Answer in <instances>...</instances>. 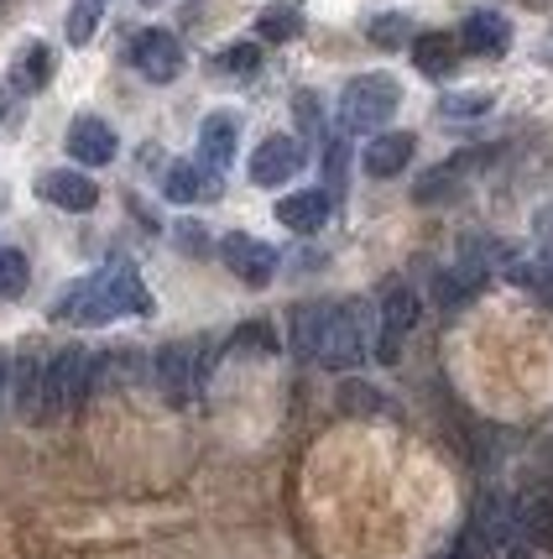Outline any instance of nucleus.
<instances>
[{"label": "nucleus", "instance_id": "9d476101", "mask_svg": "<svg viewBox=\"0 0 553 559\" xmlns=\"http://www.w3.org/2000/svg\"><path fill=\"white\" fill-rule=\"evenodd\" d=\"M37 194L48 199L52 210H69V215H84V210H95L99 204V189L95 178H84L79 168H52L37 178Z\"/></svg>", "mask_w": 553, "mask_h": 559}, {"label": "nucleus", "instance_id": "4468645a", "mask_svg": "<svg viewBox=\"0 0 553 559\" xmlns=\"http://www.w3.org/2000/svg\"><path fill=\"white\" fill-rule=\"evenodd\" d=\"M412 152H418V136L412 131H386V136H376V142L365 146V173L371 178H397V173L412 163Z\"/></svg>", "mask_w": 553, "mask_h": 559}, {"label": "nucleus", "instance_id": "5701e85b", "mask_svg": "<svg viewBox=\"0 0 553 559\" xmlns=\"http://www.w3.org/2000/svg\"><path fill=\"white\" fill-rule=\"evenodd\" d=\"M16 414H22V418H43V361H22V366H16Z\"/></svg>", "mask_w": 553, "mask_h": 559}, {"label": "nucleus", "instance_id": "bb28decb", "mask_svg": "<svg viewBox=\"0 0 553 559\" xmlns=\"http://www.w3.org/2000/svg\"><path fill=\"white\" fill-rule=\"evenodd\" d=\"M449 194H459V163L429 173V178L412 189V199H418V204H433V199H449Z\"/></svg>", "mask_w": 553, "mask_h": 559}, {"label": "nucleus", "instance_id": "f03ea898", "mask_svg": "<svg viewBox=\"0 0 553 559\" xmlns=\"http://www.w3.org/2000/svg\"><path fill=\"white\" fill-rule=\"evenodd\" d=\"M95 388V356L84 345H69L58 350L52 361H43V418L73 414Z\"/></svg>", "mask_w": 553, "mask_h": 559}, {"label": "nucleus", "instance_id": "393cba45", "mask_svg": "<svg viewBox=\"0 0 553 559\" xmlns=\"http://www.w3.org/2000/svg\"><path fill=\"white\" fill-rule=\"evenodd\" d=\"M26 277H32V267H26V251H16V246H0V298H22Z\"/></svg>", "mask_w": 553, "mask_h": 559}, {"label": "nucleus", "instance_id": "f8f14e48", "mask_svg": "<svg viewBox=\"0 0 553 559\" xmlns=\"http://www.w3.org/2000/svg\"><path fill=\"white\" fill-rule=\"evenodd\" d=\"M116 131L99 121V116H79V121L69 126V157L79 163V168H105L110 157H116Z\"/></svg>", "mask_w": 553, "mask_h": 559}, {"label": "nucleus", "instance_id": "412c9836", "mask_svg": "<svg viewBox=\"0 0 553 559\" xmlns=\"http://www.w3.org/2000/svg\"><path fill=\"white\" fill-rule=\"evenodd\" d=\"M318 324H324V304H298V309H292V319H288V345L303 356V361H313Z\"/></svg>", "mask_w": 553, "mask_h": 559}, {"label": "nucleus", "instance_id": "c9c22d12", "mask_svg": "<svg viewBox=\"0 0 553 559\" xmlns=\"http://www.w3.org/2000/svg\"><path fill=\"white\" fill-rule=\"evenodd\" d=\"M178 241H183V246H204V230H199V225H183V230H178Z\"/></svg>", "mask_w": 553, "mask_h": 559}, {"label": "nucleus", "instance_id": "ddd939ff", "mask_svg": "<svg viewBox=\"0 0 553 559\" xmlns=\"http://www.w3.org/2000/svg\"><path fill=\"white\" fill-rule=\"evenodd\" d=\"M459 43H465V52H476V58H506L512 22H506L502 11H470L465 26H459Z\"/></svg>", "mask_w": 553, "mask_h": 559}, {"label": "nucleus", "instance_id": "f257e3e1", "mask_svg": "<svg viewBox=\"0 0 553 559\" xmlns=\"http://www.w3.org/2000/svg\"><path fill=\"white\" fill-rule=\"evenodd\" d=\"M146 309H152V298H146V283L136 277V267H131V262H110V267H99L95 277L73 283L69 298H63L52 314L69 319V324H110V319L146 314Z\"/></svg>", "mask_w": 553, "mask_h": 559}, {"label": "nucleus", "instance_id": "dca6fc26", "mask_svg": "<svg viewBox=\"0 0 553 559\" xmlns=\"http://www.w3.org/2000/svg\"><path fill=\"white\" fill-rule=\"evenodd\" d=\"M496 262H502V241H491V236H459V257L449 272H455L465 288H481Z\"/></svg>", "mask_w": 553, "mask_h": 559}, {"label": "nucleus", "instance_id": "423d86ee", "mask_svg": "<svg viewBox=\"0 0 553 559\" xmlns=\"http://www.w3.org/2000/svg\"><path fill=\"white\" fill-rule=\"evenodd\" d=\"M131 63L152 84H172L183 73V43L172 32H163V26H146V32L131 37Z\"/></svg>", "mask_w": 553, "mask_h": 559}, {"label": "nucleus", "instance_id": "c85d7f7f", "mask_svg": "<svg viewBox=\"0 0 553 559\" xmlns=\"http://www.w3.org/2000/svg\"><path fill=\"white\" fill-rule=\"evenodd\" d=\"M491 110V95H444L438 99V116L444 121H476Z\"/></svg>", "mask_w": 553, "mask_h": 559}, {"label": "nucleus", "instance_id": "2f4dec72", "mask_svg": "<svg viewBox=\"0 0 553 559\" xmlns=\"http://www.w3.org/2000/svg\"><path fill=\"white\" fill-rule=\"evenodd\" d=\"M236 350H277V335L266 324H245L241 335H236Z\"/></svg>", "mask_w": 553, "mask_h": 559}, {"label": "nucleus", "instance_id": "2eb2a0df", "mask_svg": "<svg viewBox=\"0 0 553 559\" xmlns=\"http://www.w3.org/2000/svg\"><path fill=\"white\" fill-rule=\"evenodd\" d=\"M329 204H335V199L324 194V189H303V194H288L277 204V219H282L288 230H298V236H313V230L329 225Z\"/></svg>", "mask_w": 553, "mask_h": 559}, {"label": "nucleus", "instance_id": "f704fd0d", "mask_svg": "<svg viewBox=\"0 0 553 559\" xmlns=\"http://www.w3.org/2000/svg\"><path fill=\"white\" fill-rule=\"evenodd\" d=\"M449 559H485V555H481V544H476V538H465V544H459Z\"/></svg>", "mask_w": 553, "mask_h": 559}, {"label": "nucleus", "instance_id": "7c9ffc66", "mask_svg": "<svg viewBox=\"0 0 553 559\" xmlns=\"http://www.w3.org/2000/svg\"><path fill=\"white\" fill-rule=\"evenodd\" d=\"M345 168H350V152H345V142H329V152H324V178H329V189H324V194H329V199L345 189Z\"/></svg>", "mask_w": 553, "mask_h": 559}, {"label": "nucleus", "instance_id": "aec40b11", "mask_svg": "<svg viewBox=\"0 0 553 559\" xmlns=\"http://www.w3.org/2000/svg\"><path fill=\"white\" fill-rule=\"evenodd\" d=\"M48 79H52V48L48 43H26V48L16 52V63H11V90L32 95V90H43Z\"/></svg>", "mask_w": 553, "mask_h": 559}, {"label": "nucleus", "instance_id": "20e7f679", "mask_svg": "<svg viewBox=\"0 0 553 559\" xmlns=\"http://www.w3.org/2000/svg\"><path fill=\"white\" fill-rule=\"evenodd\" d=\"M402 105V84L392 73H361L345 84L339 95V126L345 131H371V126H386Z\"/></svg>", "mask_w": 553, "mask_h": 559}, {"label": "nucleus", "instance_id": "b1692460", "mask_svg": "<svg viewBox=\"0 0 553 559\" xmlns=\"http://www.w3.org/2000/svg\"><path fill=\"white\" fill-rule=\"evenodd\" d=\"M339 408H345V414H361V418L392 414V403H386L376 388H365V382H345V388H339Z\"/></svg>", "mask_w": 553, "mask_h": 559}, {"label": "nucleus", "instance_id": "6e6552de", "mask_svg": "<svg viewBox=\"0 0 553 559\" xmlns=\"http://www.w3.org/2000/svg\"><path fill=\"white\" fill-rule=\"evenodd\" d=\"M298 168H303V142H298V136H266V142L251 152V183H262V189L288 183Z\"/></svg>", "mask_w": 553, "mask_h": 559}, {"label": "nucleus", "instance_id": "72a5a7b5", "mask_svg": "<svg viewBox=\"0 0 553 559\" xmlns=\"http://www.w3.org/2000/svg\"><path fill=\"white\" fill-rule=\"evenodd\" d=\"M538 236H543V246L553 251V204L543 210V215H538Z\"/></svg>", "mask_w": 553, "mask_h": 559}, {"label": "nucleus", "instance_id": "473e14b6", "mask_svg": "<svg viewBox=\"0 0 553 559\" xmlns=\"http://www.w3.org/2000/svg\"><path fill=\"white\" fill-rule=\"evenodd\" d=\"M298 121H303V131H309V136H318V126H324V116H318V105H313V95H298Z\"/></svg>", "mask_w": 553, "mask_h": 559}, {"label": "nucleus", "instance_id": "a211bd4d", "mask_svg": "<svg viewBox=\"0 0 553 559\" xmlns=\"http://www.w3.org/2000/svg\"><path fill=\"white\" fill-rule=\"evenodd\" d=\"M512 523H517L522 544H538L553 555V497H522L512 508Z\"/></svg>", "mask_w": 553, "mask_h": 559}, {"label": "nucleus", "instance_id": "9b49d317", "mask_svg": "<svg viewBox=\"0 0 553 559\" xmlns=\"http://www.w3.org/2000/svg\"><path fill=\"white\" fill-rule=\"evenodd\" d=\"M236 146H241V121L230 116V110H215V116H204L199 126V168H230L236 163Z\"/></svg>", "mask_w": 553, "mask_h": 559}, {"label": "nucleus", "instance_id": "e433bc0d", "mask_svg": "<svg viewBox=\"0 0 553 559\" xmlns=\"http://www.w3.org/2000/svg\"><path fill=\"white\" fill-rule=\"evenodd\" d=\"M5 371H11V366H5V356H0V388H5Z\"/></svg>", "mask_w": 553, "mask_h": 559}, {"label": "nucleus", "instance_id": "4be33fe9", "mask_svg": "<svg viewBox=\"0 0 553 559\" xmlns=\"http://www.w3.org/2000/svg\"><path fill=\"white\" fill-rule=\"evenodd\" d=\"M298 32H303V11L298 5H266L256 16V37L262 43H292Z\"/></svg>", "mask_w": 553, "mask_h": 559}, {"label": "nucleus", "instance_id": "c756f323", "mask_svg": "<svg viewBox=\"0 0 553 559\" xmlns=\"http://www.w3.org/2000/svg\"><path fill=\"white\" fill-rule=\"evenodd\" d=\"M219 69L225 73H256L262 69V48H256V43H236V48L219 52Z\"/></svg>", "mask_w": 553, "mask_h": 559}, {"label": "nucleus", "instance_id": "f3484780", "mask_svg": "<svg viewBox=\"0 0 553 559\" xmlns=\"http://www.w3.org/2000/svg\"><path fill=\"white\" fill-rule=\"evenodd\" d=\"M163 194L172 204H204V199L219 194V173L199 168V163H172L168 178H163Z\"/></svg>", "mask_w": 553, "mask_h": 559}, {"label": "nucleus", "instance_id": "cd10ccee", "mask_svg": "<svg viewBox=\"0 0 553 559\" xmlns=\"http://www.w3.org/2000/svg\"><path fill=\"white\" fill-rule=\"evenodd\" d=\"M95 26H99V0H73V11H69V43L73 48H84V43L95 37Z\"/></svg>", "mask_w": 553, "mask_h": 559}, {"label": "nucleus", "instance_id": "39448f33", "mask_svg": "<svg viewBox=\"0 0 553 559\" xmlns=\"http://www.w3.org/2000/svg\"><path fill=\"white\" fill-rule=\"evenodd\" d=\"M152 377H157V388L168 403H193L199 388H204V377H209V350L199 341H172L157 350V361H152Z\"/></svg>", "mask_w": 553, "mask_h": 559}, {"label": "nucleus", "instance_id": "7ed1b4c3", "mask_svg": "<svg viewBox=\"0 0 553 559\" xmlns=\"http://www.w3.org/2000/svg\"><path fill=\"white\" fill-rule=\"evenodd\" d=\"M365 356V304L361 298H345V304H324V324H318V345H313V361L318 366H356Z\"/></svg>", "mask_w": 553, "mask_h": 559}, {"label": "nucleus", "instance_id": "6ab92c4d", "mask_svg": "<svg viewBox=\"0 0 553 559\" xmlns=\"http://www.w3.org/2000/svg\"><path fill=\"white\" fill-rule=\"evenodd\" d=\"M412 63L429 73V79H449V73L459 69L455 37H444V32H423V37H412Z\"/></svg>", "mask_w": 553, "mask_h": 559}, {"label": "nucleus", "instance_id": "1a4fd4ad", "mask_svg": "<svg viewBox=\"0 0 553 559\" xmlns=\"http://www.w3.org/2000/svg\"><path fill=\"white\" fill-rule=\"evenodd\" d=\"M219 257H225V267L236 272L241 283H251V288H266L272 272H277V251L266 241H256V236H225Z\"/></svg>", "mask_w": 553, "mask_h": 559}, {"label": "nucleus", "instance_id": "0eeeda50", "mask_svg": "<svg viewBox=\"0 0 553 559\" xmlns=\"http://www.w3.org/2000/svg\"><path fill=\"white\" fill-rule=\"evenodd\" d=\"M418 324V293L408 283H386L382 293V341H376V361L392 366L402 356V341H408V330Z\"/></svg>", "mask_w": 553, "mask_h": 559}, {"label": "nucleus", "instance_id": "a878e982", "mask_svg": "<svg viewBox=\"0 0 553 559\" xmlns=\"http://www.w3.org/2000/svg\"><path fill=\"white\" fill-rule=\"evenodd\" d=\"M365 32H371V43H376V48H402V43L412 37V22L408 16H397V11H386V16H376Z\"/></svg>", "mask_w": 553, "mask_h": 559}]
</instances>
